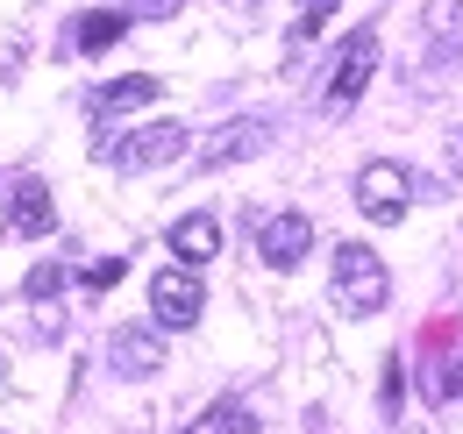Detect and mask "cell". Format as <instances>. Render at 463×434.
<instances>
[{
	"label": "cell",
	"mask_w": 463,
	"mask_h": 434,
	"mask_svg": "<svg viewBox=\"0 0 463 434\" xmlns=\"http://www.w3.org/2000/svg\"><path fill=\"white\" fill-rule=\"evenodd\" d=\"M371 71H378V29H356L335 57V79H328V100L349 108V100H364V86H371Z\"/></svg>",
	"instance_id": "52a82bcc"
},
{
	"label": "cell",
	"mask_w": 463,
	"mask_h": 434,
	"mask_svg": "<svg viewBox=\"0 0 463 434\" xmlns=\"http://www.w3.org/2000/svg\"><path fill=\"white\" fill-rule=\"evenodd\" d=\"M0 214H7V228L14 235H51L58 228V207H51V185L36 178V171H14V178H0Z\"/></svg>",
	"instance_id": "277c9868"
},
{
	"label": "cell",
	"mask_w": 463,
	"mask_h": 434,
	"mask_svg": "<svg viewBox=\"0 0 463 434\" xmlns=\"http://www.w3.org/2000/svg\"><path fill=\"white\" fill-rule=\"evenodd\" d=\"M343 0H299V22H292V43H307V36H321V22L335 14Z\"/></svg>",
	"instance_id": "5bb4252c"
},
{
	"label": "cell",
	"mask_w": 463,
	"mask_h": 434,
	"mask_svg": "<svg viewBox=\"0 0 463 434\" xmlns=\"http://www.w3.org/2000/svg\"><path fill=\"white\" fill-rule=\"evenodd\" d=\"M165 93V79H150V71H128V79H108L100 93H93V121H115V114H136L150 108Z\"/></svg>",
	"instance_id": "8fae6325"
},
{
	"label": "cell",
	"mask_w": 463,
	"mask_h": 434,
	"mask_svg": "<svg viewBox=\"0 0 463 434\" xmlns=\"http://www.w3.org/2000/svg\"><path fill=\"white\" fill-rule=\"evenodd\" d=\"M264 143H271V128H264L257 114H235V121H222V128H214V136L200 143V164H207V171H222V164H242V157H257Z\"/></svg>",
	"instance_id": "ba28073f"
},
{
	"label": "cell",
	"mask_w": 463,
	"mask_h": 434,
	"mask_svg": "<svg viewBox=\"0 0 463 434\" xmlns=\"http://www.w3.org/2000/svg\"><path fill=\"white\" fill-rule=\"evenodd\" d=\"M200 307H207V292H200V271H193V264H172V271L150 278V321L157 327H193Z\"/></svg>",
	"instance_id": "5b68a950"
},
{
	"label": "cell",
	"mask_w": 463,
	"mask_h": 434,
	"mask_svg": "<svg viewBox=\"0 0 463 434\" xmlns=\"http://www.w3.org/2000/svg\"><path fill=\"white\" fill-rule=\"evenodd\" d=\"M356 214L364 221H378V228H392V221L413 207V178H406V164H392V157H371L364 171H356Z\"/></svg>",
	"instance_id": "7a4b0ae2"
},
{
	"label": "cell",
	"mask_w": 463,
	"mask_h": 434,
	"mask_svg": "<svg viewBox=\"0 0 463 434\" xmlns=\"http://www.w3.org/2000/svg\"><path fill=\"white\" fill-rule=\"evenodd\" d=\"M121 29H128V14H115V7H93V14H79L71 51H108V43H121Z\"/></svg>",
	"instance_id": "7c38bea8"
},
{
	"label": "cell",
	"mask_w": 463,
	"mask_h": 434,
	"mask_svg": "<svg viewBox=\"0 0 463 434\" xmlns=\"http://www.w3.org/2000/svg\"><path fill=\"white\" fill-rule=\"evenodd\" d=\"M121 271H128L121 257H100V264H86V271H79V285H86V292H108V285H115Z\"/></svg>",
	"instance_id": "2e32d148"
},
{
	"label": "cell",
	"mask_w": 463,
	"mask_h": 434,
	"mask_svg": "<svg viewBox=\"0 0 463 434\" xmlns=\"http://www.w3.org/2000/svg\"><path fill=\"white\" fill-rule=\"evenodd\" d=\"M22 292H29V299H58V292H64V264H36Z\"/></svg>",
	"instance_id": "9a60e30c"
},
{
	"label": "cell",
	"mask_w": 463,
	"mask_h": 434,
	"mask_svg": "<svg viewBox=\"0 0 463 434\" xmlns=\"http://www.w3.org/2000/svg\"><path fill=\"white\" fill-rule=\"evenodd\" d=\"M185 150H193L185 121H150V128H128L121 143H100V157L121 171H157V164H178Z\"/></svg>",
	"instance_id": "3957f363"
},
{
	"label": "cell",
	"mask_w": 463,
	"mask_h": 434,
	"mask_svg": "<svg viewBox=\"0 0 463 434\" xmlns=\"http://www.w3.org/2000/svg\"><path fill=\"white\" fill-rule=\"evenodd\" d=\"M108 356H115L121 378H157L165 371V335L157 327H121L115 342H108Z\"/></svg>",
	"instance_id": "9c48e42d"
},
{
	"label": "cell",
	"mask_w": 463,
	"mask_h": 434,
	"mask_svg": "<svg viewBox=\"0 0 463 434\" xmlns=\"http://www.w3.org/2000/svg\"><path fill=\"white\" fill-rule=\"evenodd\" d=\"M185 0H128V22H172Z\"/></svg>",
	"instance_id": "e0dca14e"
},
{
	"label": "cell",
	"mask_w": 463,
	"mask_h": 434,
	"mask_svg": "<svg viewBox=\"0 0 463 434\" xmlns=\"http://www.w3.org/2000/svg\"><path fill=\"white\" fill-rule=\"evenodd\" d=\"M449 164H457V171H463V128H457V143H449Z\"/></svg>",
	"instance_id": "ac0fdd59"
},
{
	"label": "cell",
	"mask_w": 463,
	"mask_h": 434,
	"mask_svg": "<svg viewBox=\"0 0 463 434\" xmlns=\"http://www.w3.org/2000/svg\"><path fill=\"white\" fill-rule=\"evenodd\" d=\"M328 278H335V307H343L349 321H364V314H378L392 299V278L378 264V250H364V242H335Z\"/></svg>",
	"instance_id": "6da1fadb"
},
{
	"label": "cell",
	"mask_w": 463,
	"mask_h": 434,
	"mask_svg": "<svg viewBox=\"0 0 463 434\" xmlns=\"http://www.w3.org/2000/svg\"><path fill=\"white\" fill-rule=\"evenodd\" d=\"M165 242H172L178 264H193V271H200V264H214V257H222V221H214V214H185V221H172V235H165Z\"/></svg>",
	"instance_id": "30bf717a"
},
{
	"label": "cell",
	"mask_w": 463,
	"mask_h": 434,
	"mask_svg": "<svg viewBox=\"0 0 463 434\" xmlns=\"http://www.w3.org/2000/svg\"><path fill=\"white\" fill-rule=\"evenodd\" d=\"M185 434H257V413H250L242 399H214V406H207Z\"/></svg>",
	"instance_id": "4fadbf2b"
},
{
	"label": "cell",
	"mask_w": 463,
	"mask_h": 434,
	"mask_svg": "<svg viewBox=\"0 0 463 434\" xmlns=\"http://www.w3.org/2000/svg\"><path fill=\"white\" fill-rule=\"evenodd\" d=\"M307 250H314V221H307V214L257 221V257H264L271 271H299V264H307Z\"/></svg>",
	"instance_id": "8992f818"
}]
</instances>
